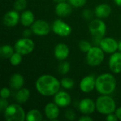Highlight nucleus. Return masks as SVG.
I'll use <instances>...</instances> for the list:
<instances>
[{"label": "nucleus", "instance_id": "1", "mask_svg": "<svg viewBox=\"0 0 121 121\" xmlns=\"http://www.w3.org/2000/svg\"><path fill=\"white\" fill-rule=\"evenodd\" d=\"M60 82L51 74H43L35 82L36 90L45 96H55L60 91Z\"/></svg>", "mask_w": 121, "mask_h": 121}, {"label": "nucleus", "instance_id": "2", "mask_svg": "<svg viewBox=\"0 0 121 121\" xmlns=\"http://www.w3.org/2000/svg\"><path fill=\"white\" fill-rule=\"evenodd\" d=\"M116 88V79L110 73H104L96 79V89L101 95H110Z\"/></svg>", "mask_w": 121, "mask_h": 121}, {"label": "nucleus", "instance_id": "3", "mask_svg": "<svg viewBox=\"0 0 121 121\" xmlns=\"http://www.w3.org/2000/svg\"><path fill=\"white\" fill-rule=\"evenodd\" d=\"M96 110L103 115H108L114 113L116 110V104L110 95H101L96 101Z\"/></svg>", "mask_w": 121, "mask_h": 121}, {"label": "nucleus", "instance_id": "4", "mask_svg": "<svg viewBox=\"0 0 121 121\" xmlns=\"http://www.w3.org/2000/svg\"><path fill=\"white\" fill-rule=\"evenodd\" d=\"M5 120L8 121H26V113L23 108L17 104L9 105L3 111Z\"/></svg>", "mask_w": 121, "mask_h": 121}, {"label": "nucleus", "instance_id": "5", "mask_svg": "<svg viewBox=\"0 0 121 121\" xmlns=\"http://www.w3.org/2000/svg\"><path fill=\"white\" fill-rule=\"evenodd\" d=\"M86 62L89 66L96 67L100 65L104 59V51L100 46H94L86 52Z\"/></svg>", "mask_w": 121, "mask_h": 121}, {"label": "nucleus", "instance_id": "6", "mask_svg": "<svg viewBox=\"0 0 121 121\" xmlns=\"http://www.w3.org/2000/svg\"><path fill=\"white\" fill-rule=\"evenodd\" d=\"M14 49L16 52L21 53L22 55H26L34 50L35 43L30 38L23 37L15 43Z\"/></svg>", "mask_w": 121, "mask_h": 121}, {"label": "nucleus", "instance_id": "7", "mask_svg": "<svg viewBox=\"0 0 121 121\" xmlns=\"http://www.w3.org/2000/svg\"><path fill=\"white\" fill-rule=\"evenodd\" d=\"M106 25L101 19H94L89 25V30L94 38H103L106 33Z\"/></svg>", "mask_w": 121, "mask_h": 121}, {"label": "nucleus", "instance_id": "8", "mask_svg": "<svg viewBox=\"0 0 121 121\" xmlns=\"http://www.w3.org/2000/svg\"><path fill=\"white\" fill-rule=\"evenodd\" d=\"M52 31L60 37H67L72 33L71 26L61 19L55 20L52 25Z\"/></svg>", "mask_w": 121, "mask_h": 121}, {"label": "nucleus", "instance_id": "9", "mask_svg": "<svg viewBox=\"0 0 121 121\" xmlns=\"http://www.w3.org/2000/svg\"><path fill=\"white\" fill-rule=\"evenodd\" d=\"M30 29L36 35L39 36H44L47 35L51 30L50 25L44 20H36L34 21V23L31 25Z\"/></svg>", "mask_w": 121, "mask_h": 121}, {"label": "nucleus", "instance_id": "10", "mask_svg": "<svg viewBox=\"0 0 121 121\" xmlns=\"http://www.w3.org/2000/svg\"><path fill=\"white\" fill-rule=\"evenodd\" d=\"M99 46L104 52L113 54L118 50V42L113 38H103L100 41Z\"/></svg>", "mask_w": 121, "mask_h": 121}, {"label": "nucleus", "instance_id": "11", "mask_svg": "<svg viewBox=\"0 0 121 121\" xmlns=\"http://www.w3.org/2000/svg\"><path fill=\"white\" fill-rule=\"evenodd\" d=\"M20 21V15L16 10H11L7 11L3 16V23L4 26L12 28L16 26Z\"/></svg>", "mask_w": 121, "mask_h": 121}, {"label": "nucleus", "instance_id": "12", "mask_svg": "<svg viewBox=\"0 0 121 121\" xmlns=\"http://www.w3.org/2000/svg\"><path fill=\"white\" fill-rule=\"evenodd\" d=\"M79 88L84 93H89L96 88V79L93 75L84 77L79 83Z\"/></svg>", "mask_w": 121, "mask_h": 121}, {"label": "nucleus", "instance_id": "13", "mask_svg": "<svg viewBox=\"0 0 121 121\" xmlns=\"http://www.w3.org/2000/svg\"><path fill=\"white\" fill-rule=\"evenodd\" d=\"M108 66L111 72L115 74H119L121 72V52H115L111 54L109 61Z\"/></svg>", "mask_w": 121, "mask_h": 121}, {"label": "nucleus", "instance_id": "14", "mask_svg": "<svg viewBox=\"0 0 121 121\" xmlns=\"http://www.w3.org/2000/svg\"><path fill=\"white\" fill-rule=\"evenodd\" d=\"M72 101L70 95L64 91H59L54 96V102L61 108L67 107Z\"/></svg>", "mask_w": 121, "mask_h": 121}, {"label": "nucleus", "instance_id": "15", "mask_svg": "<svg viewBox=\"0 0 121 121\" xmlns=\"http://www.w3.org/2000/svg\"><path fill=\"white\" fill-rule=\"evenodd\" d=\"M79 109L80 112L84 115H89L94 112L96 109V103L89 98H85L81 100L79 104Z\"/></svg>", "mask_w": 121, "mask_h": 121}, {"label": "nucleus", "instance_id": "16", "mask_svg": "<svg viewBox=\"0 0 121 121\" xmlns=\"http://www.w3.org/2000/svg\"><path fill=\"white\" fill-rule=\"evenodd\" d=\"M69 55V47L65 43H58L54 49V55L60 61H63L68 57Z\"/></svg>", "mask_w": 121, "mask_h": 121}, {"label": "nucleus", "instance_id": "17", "mask_svg": "<svg viewBox=\"0 0 121 121\" xmlns=\"http://www.w3.org/2000/svg\"><path fill=\"white\" fill-rule=\"evenodd\" d=\"M55 13L60 17L69 16L72 12V6L66 1L57 3L55 9Z\"/></svg>", "mask_w": 121, "mask_h": 121}, {"label": "nucleus", "instance_id": "18", "mask_svg": "<svg viewBox=\"0 0 121 121\" xmlns=\"http://www.w3.org/2000/svg\"><path fill=\"white\" fill-rule=\"evenodd\" d=\"M45 114L48 119L55 121L60 115L59 106L55 102H50L45 107Z\"/></svg>", "mask_w": 121, "mask_h": 121}, {"label": "nucleus", "instance_id": "19", "mask_svg": "<svg viewBox=\"0 0 121 121\" xmlns=\"http://www.w3.org/2000/svg\"><path fill=\"white\" fill-rule=\"evenodd\" d=\"M95 15L99 18H105L108 17L111 13V7L106 4H101L96 6L94 10Z\"/></svg>", "mask_w": 121, "mask_h": 121}, {"label": "nucleus", "instance_id": "20", "mask_svg": "<svg viewBox=\"0 0 121 121\" xmlns=\"http://www.w3.org/2000/svg\"><path fill=\"white\" fill-rule=\"evenodd\" d=\"M24 84V78L22 74L15 73L12 74L9 79V86L15 90H18L23 87Z\"/></svg>", "mask_w": 121, "mask_h": 121}, {"label": "nucleus", "instance_id": "21", "mask_svg": "<svg viewBox=\"0 0 121 121\" xmlns=\"http://www.w3.org/2000/svg\"><path fill=\"white\" fill-rule=\"evenodd\" d=\"M20 21L25 27L31 26L35 21L34 13L30 10H26L20 15Z\"/></svg>", "mask_w": 121, "mask_h": 121}, {"label": "nucleus", "instance_id": "22", "mask_svg": "<svg viewBox=\"0 0 121 121\" xmlns=\"http://www.w3.org/2000/svg\"><path fill=\"white\" fill-rule=\"evenodd\" d=\"M30 90L27 88H21L18 90L16 94V100L18 104L26 103L30 98Z\"/></svg>", "mask_w": 121, "mask_h": 121}, {"label": "nucleus", "instance_id": "23", "mask_svg": "<svg viewBox=\"0 0 121 121\" xmlns=\"http://www.w3.org/2000/svg\"><path fill=\"white\" fill-rule=\"evenodd\" d=\"M42 120L43 116L38 109H31L26 113V121H41Z\"/></svg>", "mask_w": 121, "mask_h": 121}, {"label": "nucleus", "instance_id": "24", "mask_svg": "<svg viewBox=\"0 0 121 121\" xmlns=\"http://www.w3.org/2000/svg\"><path fill=\"white\" fill-rule=\"evenodd\" d=\"M15 49L9 45H3L0 48V55L4 58H10L14 53Z\"/></svg>", "mask_w": 121, "mask_h": 121}, {"label": "nucleus", "instance_id": "25", "mask_svg": "<svg viewBox=\"0 0 121 121\" xmlns=\"http://www.w3.org/2000/svg\"><path fill=\"white\" fill-rule=\"evenodd\" d=\"M22 55L18 52H14V53L9 58V62L13 66H18L22 62Z\"/></svg>", "mask_w": 121, "mask_h": 121}, {"label": "nucleus", "instance_id": "26", "mask_svg": "<svg viewBox=\"0 0 121 121\" xmlns=\"http://www.w3.org/2000/svg\"><path fill=\"white\" fill-rule=\"evenodd\" d=\"M61 86L65 89H71L74 85V81L69 77H64L60 81Z\"/></svg>", "mask_w": 121, "mask_h": 121}, {"label": "nucleus", "instance_id": "27", "mask_svg": "<svg viewBox=\"0 0 121 121\" xmlns=\"http://www.w3.org/2000/svg\"><path fill=\"white\" fill-rule=\"evenodd\" d=\"M57 69H58V72L60 74H66L70 70V65L68 62H65L63 60L59 64Z\"/></svg>", "mask_w": 121, "mask_h": 121}, {"label": "nucleus", "instance_id": "28", "mask_svg": "<svg viewBox=\"0 0 121 121\" xmlns=\"http://www.w3.org/2000/svg\"><path fill=\"white\" fill-rule=\"evenodd\" d=\"M91 44L86 40H82L79 43V48L83 52H88L91 48Z\"/></svg>", "mask_w": 121, "mask_h": 121}, {"label": "nucleus", "instance_id": "29", "mask_svg": "<svg viewBox=\"0 0 121 121\" xmlns=\"http://www.w3.org/2000/svg\"><path fill=\"white\" fill-rule=\"evenodd\" d=\"M27 6V1L26 0H16L14 2V9L19 11L24 10Z\"/></svg>", "mask_w": 121, "mask_h": 121}, {"label": "nucleus", "instance_id": "30", "mask_svg": "<svg viewBox=\"0 0 121 121\" xmlns=\"http://www.w3.org/2000/svg\"><path fill=\"white\" fill-rule=\"evenodd\" d=\"M69 3L73 6V7H82L84 6L86 4L87 0H68Z\"/></svg>", "mask_w": 121, "mask_h": 121}, {"label": "nucleus", "instance_id": "31", "mask_svg": "<svg viewBox=\"0 0 121 121\" xmlns=\"http://www.w3.org/2000/svg\"><path fill=\"white\" fill-rule=\"evenodd\" d=\"M0 94H1V98L6 99L11 96V91L9 89H8L6 87H4L1 89Z\"/></svg>", "mask_w": 121, "mask_h": 121}, {"label": "nucleus", "instance_id": "32", "mask_svg": "<svg viewBox=\"0 0 121 121\" xmlns=\"http://www.w3.org/2000/svg\"><path fill=\"white\" fill-rule=\"evenodd\" d=\"M65 118L67 119V120H69V121H73L75 119V117H76V115H75V113L72 110V109H68L65 111Z\"/></svg>", "mask_w": 121, "mask_h": 121}, {"label": "nucleus", "instance_id": "33", "mask_svg": "<svg viewBox=\"0 0 121 121\" xmlns=\"http://www.w3.org/2000/svg\"><path fill=\"white\" fill-rule=\"evenodd\" d=\"M8 106H9V104H8L6 99L1 98V100H0V110H1V111H4Z\"/></svg>", "mask_w": 121, "mask_h": 121}, {"label": "nucleus", "instance_id": "34", "mask_svg": "<svg viewBox=\"0 0 121 121\" xmlns=\"http://www.w3.org/2000/svg\"><path fill=\"white\" fill-rule=\"evenodd\" d=\"M106 120L107 121H117L118 120V118H117L116 113L113 114V113H110L106 116Z\"/></svg>", "mask_w": 121, "mask_h": 121}, {"label": "nucleus", "instance_id": "35", "mask_svg": "<svg viewBox=\"0 0 121 121\" xmlns=\"http://www.w3.org/2000/svg\"><path fill=\"white\" fill-rule=\"evenodd\" d=\"M83 16H84V18H86V20L90 19V18L92 17L91 11H89V10H84V11H83Z\"/></svg>", "mask_w": 121, "mask_h": 121}, {"label": "nucleus", "instance_id": "36", "mask_svg": "<svg viewBox=\"0 0 121 121\" xmlns=\"http://www.w3.org/2000/svg\"><path fill=\"white\" fill-rule=\"evenodd\" d=\"M32 33H33V32L31 30V29H26L23 32V35L25 38H30V36L31 35Z\"/></svg>", "mask_w": 121, "mask_h": 121}, {"label": "nucleus", "instance_id": "37", "mask_svg": "<svg viewBox=\"0 0 121 121\" xmlns=\"http://www.w3.org/2000/svg\"><path fill=\"white\" fill-rule=\"evenodd\" d=\"M79 121H93V118H91L90 116L86 115V116H82V117L79 118Z\"/></svg>", "mask_w": 121, "mask_h": 121}, {"label": "nucleus", "instance_id": "38", "mask_svg": "<svg viewBox=\"0 0 121 121\" xmlns=\"http://www.w3.org/2000/svg\"><path fill=\"white\" fill-rule=\"evenodd\" d=\"M116 113V116H117V118H118V120H120L121 121V107L120 108H117L116 110V111H115Z\"/></svg>", "mask_w": 121, "mask_h": 121}, {"label": "nucleus", "instance_id": "39", "mask_svg": "<svg viewBox=\"0 0 121 121\" xmlns=\"http://www.w3.org/2000/svg\"><path fill=\"white\" fill-rule=\"evenodd\" d=\"M113 1L117 6H121V0H113Z\"/></svg>", "mask_w": 121, "mask_h": 121}, {"label": "nucleus", "instance_id": "40", "mask_svg": "<svg viewBox=\"0 0 121 121\" xmlns=\"http://www.w3.org/2000/svg\"><path fill=\"white\" fill-rule=\"evenodd\" d=\"M118 50L121 52V40L118 42Z\"/></svg>", "mask_w": 121, "mask_h": 121}, {"label": "nucleus", "instance_id": "41", "mask_svg": "<svg viewBox=\"0 0 121 121\" xmlns=\"http://www.w3.org/2000/svg\"><path fill=\"white\" fill-rule=\"evenodd\" d=\"M54 1H55L56 3H60V2H63V1H66L67 0H53Z\"/></svg>", "mask_w": 121, "mask_h": 121}]
</instances>
